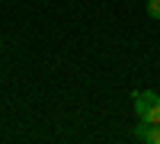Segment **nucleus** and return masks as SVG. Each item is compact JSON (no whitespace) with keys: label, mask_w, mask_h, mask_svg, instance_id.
<instances>
[{"label":"nucleus","mask_w":160,"mask_h":144,"mask_svg":"<svg viewBox=\"0 0 160 144\" xmlns=\"http://www.w3.org/2000/svg\"><path fill=\"white\" fill-rule=\"evenodd\" d=\"M148 144H160V122L151 125V138H148Z\"/></svg>","instance_id":"4"},{"label":"nucleus","mask_w":160,"mask_h":144,"mask_svg":"<svg viewBox=\"0 0 160 144\" xmlns=\"http://www.w3.org/2000/svg\"><path fill=\"white\" fill-rule=\"evenodd\" d=\"M135 138H138V141H144V144H148V138H151V122H141V125L135 128Z\"/></svg>","instance_id":"2"},{"label":"nucleus","mask_w":160,"mask_h":144,"mask_svg":"<svg viewBox=\"0 0 160 144\" xmlns=\"http://www.w3.org/2000/svg\"><path fill=\"white\" fill-rule=\"evenodd\" d=\"M135 112H138L141 122L157 125L160 122V96L154 93V90H141V93H135Z\"/></svg>","instance_id":"1"},{"label":"nucleus","mask_w":160,"mask_h":144,"mask_svg":"<svg viewBox=\"0 0 160 144\" xmlns=\"http://www.w3.org/2000/svg\"><path fill=\"white\" fill-rule=\"evenodd\" d=\"M148 16L151 19H160V0H148Z\"/></svg>","instance_id":"3"},{"label":"nucleus","mask_w":160,"mask_h":144,"mask_svg":"<svg viewBox=\"0 0 160 144\" xmlns=\"http://www.w3.org/2000/svg\"><path fill=\"white\" fill-rule=\"evenodd\" d=\"M0 45H3V38H0Z\"/></svg>","instance_id":"5"}]
</instances>
